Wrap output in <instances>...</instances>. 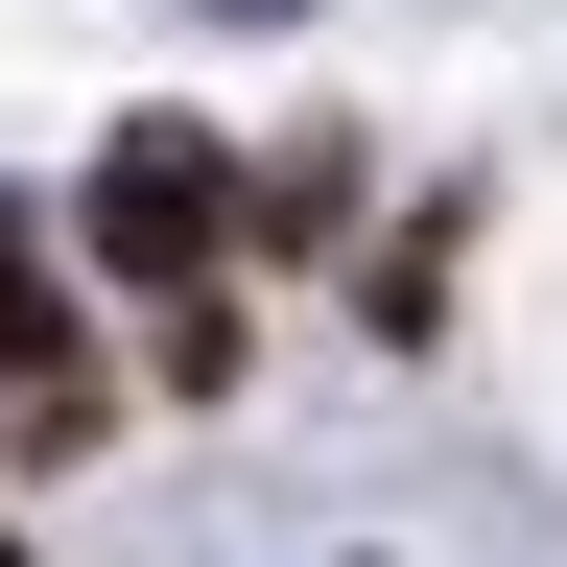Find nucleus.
<instances>
[{
	"instance_id": "1",
	"label": "nucleus",
	"mask_w": 567,
	"mask_h": 567,
	"mask_svg": "<svg viewBox=\"0 0 567 567\" xmlns=\"http://www.w3.org/2000/svg\"><path fill=\"white\" fill-rule=\"evenodd\" d=\"M213 237H237V166H213L189 118H118V142H95V260L142 284V308H189Z\"/></svg>"
},
{
	"instance_id": "2",
	"label": "nucleus",
	"mask_w": 567,
	"mask_h": 567,
	"mask_svg": "<svg viewBox=\"0 0 567 567\" xmlns=\"http://www.w3.org/2000/svg\"><path fill=\"white\" fill-rule=\"evenodd\" d=\"M260 237H284V260L354 237V142H284V166H260Z\"/></svg>"
}]
</instances>
